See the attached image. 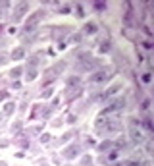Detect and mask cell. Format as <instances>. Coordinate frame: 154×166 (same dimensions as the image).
Here are the masks:
<instances>
[{"mask_svg":"<svg viewBox=\"0 0 154 166\" xmlns=\"http://www.w3.org/2000/svg\"><path fill=\"white\" fill-rule=\"evenodd\" d=\"M112 68H108V70H100V72H95V74H91V83H104V81H108V79L112 77Z\"/></svg>","mask_w":154,"mask_h":166,"instance_id":"6da1fadb","label":"cell"},{"mask_svg":"<svg viewBox=\"0 0 154 166\" xmlns=\"http://www.w3.org/2000/svg\"><path fill=\"white\" fill-rule=\"evenodd\" d=\"M64 68H66V64H56L54 68H50V70L46 72V75H44V83H50V81H54L56 77H58V72H62Z\"/></svg>","mask_w":154,"mask_h":166,"instance_id":"7a4b0ae2","label":"cell"},{"mask_svg":"<svg viewBox=\"0 0 154 166\" xmlns=\"http://www.w3.org/2000/svg\"><path fill=\"white\" fill-rule=\"evenodd\" d=\"M44 18V12L43 10H39V12H35V14L33 15H31V18L29 19H27V27H25V29L27 31H31V29H35V25H37V23L40 21V19H43Z\"/></svg>","mask_w":154,"mask_h":166,"instance_id":"3957f363","label":"cell"},{"mask_svg":"<svg viewBox=\"0 0 154 166\" xmlns=\"http://www.w3.org/2000/svg\"><path fill=\"white\" fill-rule=\"evenodd\" d=\"M125 106V99H117V100H114V103L110 104V106H106L102 110V116L104 114H108V112H114V110H120V108H123Z\"/></svg>","mask_w":154,"mask_h":166,"instance_id":"277c9868","label":"cell"},{"mask_svg":"<svg viewBox=\"0 0 154 166\" xmlns=\"http://www.w3.org/2000/svg\"><path fill=\"white\" fill-rule=\"evenodd\" d=\"M131 139L135 141V143H143V131H141V129H137V125L133 124V128H131Z\"/></svg>","mask_w":154,"mask_h":166,"instance_id":"5b68a950","label":"cell"},{"mask_svg":"<svg viewBox=\"0 0 154 166\" xmlns=\"http://www.w3.org/2000/svg\"><path fill=\"white\" fill-rule=\"evenodd\" d=\"M27 8H29V6H27V2H21V4H19V8L15 10V14L12 15V19H14V21H19V18L27 12Z\"/></svg>","mask_w":154,"mask_h":166,"instance_id":"8992f818","label":"cell"},{"mask_svg":"<svg viewBox=\"0 0 154 166\" xmlns=\"http://www.w3.org/2000/svg\"><path fill=\"white\" fill-rule=\"evenodd\" d=\"M23 54H25V50H23L21 46H18L14 52H12V58H14V60H21V58H23Z\"/></svg>","mask_w":154,"mask_h":166,"instance_id":"52a82bcc","label":"cell"},{"mask_svg":"<svg viewBox=\"0 0 154 166\" xmlns=\"http://www.w3.org/2000/svg\"><path fill=\"white\" fill-rule=\"evenodd\" d=\"M75 155H77V153H75V147H67L66 151H64V156H66V159H73Z\"/></svg>","mask_w":154,"mask_h":166,"instance_id":"ba28073f","label":"cell"},{"mask_svg":"<svg viewBox=\"0 0 154 166\" xmlns=\"http://www.w3.org/2000/svg\"><path fill=\"white\" fill-rule=\"evenodd\" d=\"M35 77H37V70H35V68H29V72H27L25 79H27V81H33Z\"/></svg>","mask_w":154,"mask_h":166,"instance_id":"9c48e42d","label":"cell"},{"mask_svg":"<svg viewBox=\"0 0 154 166\" xmlns=\"http://www.w3.org/2000/svg\"><path fill=\"white\" fill-rule=\"evenodd\" d=\"M21 72H23V68H19V66H18V68H14V70L10 72V75L15 79V77H19V75H21Z\"/></svg>","mask_w":154,"mask_h":166,"instance_id":"30bf717a","label":"cell"},{"mask_svg":"<svg viewBox=\"0 0 154 166\" xmlns=\"http://www.w3.org/2000/svg\"><path fill=\"white\" fill-rule=\"evenodd\" d=\"M85 33H96V25L95 23H87L85 25Z\"/></svg>","mask_w":154,"mask_h":166,"instance_id":"8fae6325","label":"cell"},{"mask_svg":"<svg viewBox=\"0 0 154 166\" xmlns=\"http://www.w3.org/2000/svg\"><path fill=\"white\" fill-rule=\"evenodd\" d=\"M14 108H15L14 103H8L6 106H4V112H6V114H12V112H14Z\"/></svg>","mask_w":154,"mask_h":166,"instance_id":"7c38bea8","label":"cell"},{"mask_svg":"<svg viewBox=\"0 0 154 166\" xmlns=\"http://www.w3.org/2000/svg\"><path fill=\"white\" fill-rule=\"evenodd\" d=\"M50 95H52V89H50V87H48L46 91H43V93H40V97H43V99H48Z\"/></svg>","mask_w":154,"mask_h":166,"instance_id":"4fadbf2b","label":"cell"},{"mask_svg":"<svg viewBox=\"0 0 154 166\" xmlns=\"http://www.w3.org/2000/svg\"><path fill=\"white\" fill-rule=\"evenodd\" d=\"M77 15H79V18H83V15H85V12H83V6H81V4L77 6Z\"/></svg>","mask_w":154,"mask_h":166,"instance_id":"5bb4252c","label":"cell"},{"mask_svg":"<svg viewBox=\"0 0 154 166\" xmlns=\"http://www.w3.org/2000/svg\"><path fill=\"white\" fill-rule=\"evenodd\" d=\"M95 8H96V10H104V8H106V4H104V2H96Z\"/></svg>","mask_w":154,"mask_h":166,"instance_id":"9a60e30c","label":"cell"},{"mask_svg":"<svg viewBox=\"0 0 154 166\" xmlns=\"http://www.w3.org/2000/svg\"><path fill=\"white\" fill-rule=\"evenodd\" d=\"M60 14H70V6H62L60 8Z\"/></svg>","mask_w":154,"mask_h":166,"instance_id":"2e32d148","label":"cell"},{"mask_svg":"<svg viewBox=\"0 0 154 166\" xmlns=\"http://www.w3.org/2000/svg\"><path fill=\"white\" fill-rule=\"evenodd\" d=\"M40 141H43V143H48V141H50V135H48V133H44V135L40 137Z\"/></svg>","mask_w":154,"mask_h":166,"instance_id":"e0dca14e","label":"cell"},{"mask_svg":"<svg viewBox=\"0 0 154 166\" xmlns=\"http://www.w3.org/2000/svg\"><path fill=\"white\" fill-rule=\"evenodd\" d=\"M108 147H112V143H110V141H104V143L100 145V149H102V151H104V149H108Z\"/></svg>","mask_w":154,"mask_h":166,"instance_id":"ac0fdd59","label":"cell"},{"mask_svg":"<svg viewBox=\"0 0 154 166\" xmlns=\"http://www.w3.org/2000/svg\"><path fill=\"white\" fill-rule=\"evenodd\" d=\"M144 125H147L148 129H152V122H150V118H144Z\"/></svg>","mask_w":154,"mask_h":166,"instance_id":"d6986e66","label":"cell"},{"mask_svg":"<svg viewBox=\"0 0 154 166\" xmlns=\"http://www.w3.org/2000/svg\"><path fill=\"white\" fill-rule=\"evenodd\" d=\"M143 81H144V83L150 81V74H144V75H143Z\"/></svg>","mask_w":154,"mask_h":166,"instance_id":"ffe728a7","label":"cell"},{"mask_svg":"<svg viewBox=\"0 0 154 166\" xmlns=\"http://www.w3.org/2000/svg\"><path fill=\"white\" fill-rule=\"evenodd\" d=\"M6 97H8V93H6V91H0V100L6 99Z\"/></svg>","mask_w":154,"mask_h":166,"instance_id":"44dd1931","label":"cell"},{"mask_svg":"<svg viewBox=\"0 0 154 166\" xmlns=\"http://www.w3.org/2000/svg\"><path fill=\"white\" fill-rule=\"evenodd\" d=\"M127 166H141V164H139V162H129Z\"/></svg>","mask_w":154,"mask_h":166,"instance_id":"7402d4cb","label":"cell"},{"mask_svg":"<svg viewBox=\"0 0 154 166\" xmlns=\"http://www.w3.org/2000/svg\"><path fill=\"white\" fill-rule=\"evenodd\" d=\"M0 166H6V164H4V162H0Z\"/></svg>","mask_w":154,"mask_h":166,"instance_id":"603a6c76","label":"cell"},{"mask_svg":"<svg viewBox=\"0 0 154 166\" xmlns=\"http://www.w3.org/2000/svg\"><path fill=\"white\" fill-rule=\"evenodd\" d=\"M0 29H2V25H0Z\"/></svg>","mask_w":154,"mask_h":166,"instance_id":"cb8c5ba5","label":"cell"},{"mask_svg":"<svg viewBox=\"0 0 154 166\" xmlns=\"http://www.w3.org/2000/svg\"><path fill=\"white\" fill-rule=\"evenodd\" d=\"M0 14H2V12H0Z\"/></svg>","mask_w":154,"mask_h":166,"instance_id":"d4e9b609","label":"cell"}]
</instances>
